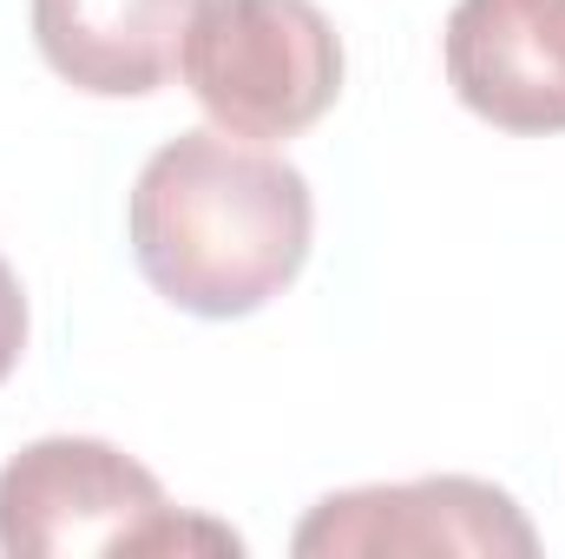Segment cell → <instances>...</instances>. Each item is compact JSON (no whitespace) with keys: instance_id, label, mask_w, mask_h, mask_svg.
<instances>
[{"instance_id":"6da1fadb","label":"cell","mask_w":565,"mask_h":559,"mask_svg":"<svg viewBox=\"0 0 565 559\" xmlns=\"http://www.w3.org/2000/svg\"><path fill=\"white\" fill-rule=\"evenodd\" d=\"M132 257L145 283L211 323L250 316L309 264V178L231 133H178L132 184Z\"/></svg>"},{"instance_id":"3957f363","label":"cell","mask_w":565,"mask_h":559,"mask_svg":"<svg viewBox=\"0 0 565 559\" xmlns=\"http://www.w3.org/2000/svg\"><path fill=\"white\" fill-rule=\"evenodd\" d=\"M178 73L231 139H296L342 93V40L316 0H198Z\"/></svg>"},{"instance_id":"52a82bcc","label":"cell","mask_w":565,"mask_h":559,"mask_svg":"<svg viewBox=\"0 0 565 559\" xmlns=\"http://www.w3.org/2000/svg\"><path fill=\"white\" fill-rule=\"evenodd\" d=\"M20 349H26V296H20V277H13V264L0 257V382L13 376Z\"/></svg>"},{"instance_id":"5b68a950","label":"cell","mask_w":565,"mask_h":559,"mask_svg":"<svg viewBox=\"0 0 565 559\" xmlns=\"http://www.w3.org/2000/svg\"><path fill=\"white\" fill-rule=\"evenodd\" d=\"M447 86L500 133H565V0H460L447 13Z\"/></svg>"},{"instance_id":"7a4b0ae2","label":"cell","mask_w":565,"mask_h":559,"mask_svg":"<svg viewBox=\"0 0 565 559\" xmlns=\"http://www.w3.org/2000/svg\"><path fill=\"white\" fill-rule=\"evenodd\" d=\"M237 553L244 540L211 520H184L158 474L126 447L93 434L26 441L0 467V553L13 559H79V553Z\"/></svg>"},{"instance_id":"277c9868","label":"cell","mask_w":565,"mask_h":559,"mask_svg":"<svg viewBox=\"0 0 565 559\" xmlns=\"http://www.w3.org/2000/svg\"><path fill=\"white\" fill-rule=\"evenodd\" d=\"M296 559H533L540 534L520 514V500L473 474H427L395 487H349L309 507V520L289 540Z\"/></svg>"},{"instance_id":"8992f818","label":"cell","mask_w":565,"mask_h":559,"mask_svg":"<svg viewBox=\"0 0 565 559\" xmlns=\"http://www.w3.org/2000/svg\"><path fill=\"white\" fill-rule=\"evenodd\" d=\"M198 0H33L46 66L93 99H145L171 80Z\"/></svg>"}]
</instances>
